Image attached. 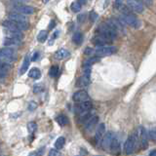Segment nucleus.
I'll use <instances>...</instances> for the list:
<instances>
[{
  "mask_svg": "<svg viewBox=\"0 0 156 156\" xmlns=\"http://www.w3.org/2000/svg\"><path fill=\"white\" fill-rule=\"evenodd\" d=\"M55 27V22H51V24H50V27H49V28H52V27Z\"/></svg>",
  "mask_w": 156,
  "mask_h": 156,
  "instance_id": "obj_43",
  "label": "nucleus"
},
{
  "mask_svg": "<svg viewBox=\"0 0 156 156\" xmlns=\"http://www.w3.org/2000/svg\"><path fill=\"white\" fill-rule=\"evenodd\" d=\"M10 69H11V63L0 61V77L3 78Z\"/></svg>",
  "mask_w": 156,
  "mask_h": 156,
  "instance_id": "obj_17",
  "label": "nucleus"
},
{
  "mask_svg": "<svg viewBox=\"0 0 156 156\" xmlns=\"http://www.w3.org/2000/svg\"><path fill=\"white\" fill-rule=\"evenodd\" d=\"M98 32H99L100 35L109 39V40H111V41L113 40L114 38H116V36H117V32L106 23L101 24V26L98 28Z\"/></svg>",
  "mask_w": 156,
  "mask_h": 156,
  "instance_id": "obj_2",
  "label": "nucleus"
},
{
  "mask_svg": "<svg viewBox=\"0 0 156 156\" xmlns=\"http://www.w3.org/2000/svg\"><path fill=\"white\" fill-rule=\"evenodd\" d=\"M113 138H114L113 133H112V132H108V133L104 136V139H102V140H101V147L105 150L109 149L111 141H112V140H113Z\"/></svg>",
  "mask_w": 156,
  "mask_h": 156,
  "instance_id": "obj_12",
  "label": "nucleus"
},
{
  "mask_svg": "<svg viewBox=\"0 0 156 156\" xmlns=\"http://www.w3.org/2000/svg\"><path fill=\"white\" fill-rule=\"evenodd\" d=\"M90 15H91V17H90V18H91V21H92V22H95L96 20H97V18H98V15H97L95 12H92Z\"/></svg>",
  "mask_w": 156,
  "mask_h": 156,
  "instance_id": "obj_40",
  "label": "nucleus"
},
{
  "mask_svg": "<svg viewBox=\"0 0 156 156\" xmlns=\"http://www.w3.org/2000/svg\"><path fill=\"white\" fill-rule=\"evenodd\" d=\"M65 144H66V139L63 138V136H60V138H58V140H56V143H55V148L57 150L61 149V148L63 147Z\"/></svg>",
  "mask_w": 156,
  "mask_h": 156,
  "instance_id": "obj_27",
  "label": "nucleus"
},
{
  "mask_svg": "<svg viewBox=\"0 0 156 156\" xmlns=\"http://www.w3.org/2000/svg\"><path fill=\"white\" fill-rule=\"evenodd\" d=\"M138 140H140L141 148L143 149H146L148 146V136H147V132L144 129V127L140 126L138 129Z\"/></svg>",
  "mask_w": 156,
  "mask_h": 156,
  "instance_id": "obj_6",
  "label": "nucleus"
},
{
  "mask_svg": "<svg viewBox=\"0 0 156 156\" xmlns=\"http://www.w3.org/2000/svg\"><path fill=\"white\" fill-rule=\"evenodd\" d=\"M84 76L90 78V76H91V67H85V69H84Z\"/></svg>",
  "mask_w": 156,
  "mask_h": 156,
  "instance_id": "obj_38",
  "label": "nucleus"
},
{
  "mask_svg": "<svg viewBox=\"0 0 156 156\" xmlns=\"http://www.w3.org/2000/svg\"><path fill=\"white\" fill-rule=\"evenodd\" d=\"M48 38V31L47 30H41L37 35V40L40 43H44Z\"/></svg>",
  "mask_w": 156,
  "mask_h": 156,
  "instance_id": "obj_25",
  "label": "nucleus"
},
{
  "mask_svg": "<svg viewBox=\"0 0 156 156\" xmlns=\"http://www.w3.org/2000/svg\"><path fill=\"white\" fill-rule=\"evenodd\" d=\"M57 122L58 123V125L61 126H66L68 124V122H69V120H68V118L66 116V115H58L57 117Z\"/></svg>",
  "mask_w": 156,
  "mask_h": 156,
  "instance_id": "obj_26",
  "label": "nucleus"
},
{
  "mask_svg": "<svg viewBox=\"0 0 156 156\" xmlns=\"http://www.w3.org/2000/svg\"><path fill=\"white\" fill-rule=\"evenodd\" d=\"M72 40L76 44V45H80V44L82 43V40H83V35L80 32H75L74 34H73Z\"/></svg>",
  "mask_w": 156,
  "mask_h": 156,
  "instance_id": "obj_28",
  "label": "nucleus"
},
{
  "mask_svg": "<svg viewBox=\"0 0 156 156\" xmlns=\"http://www.w3.org/2000/svg\"><path fill=\"white\" fill-rule=\"evenodd\" d=\"M3 27H5L9 30H19V31H24L28 28V23H16L12 21L3 22Z\"/></svg>",
  "mask_w": 156,
  "mask_h": 156,
  "instance_id": "obj_3",
  "label": "nucleus"
},
{
  "mask_svg": "<svg viewBox=\"0 0 156 156\" xmlns=\"http://www.w3.org/2000/svg\"><path fill=\"white\" fill-rule=\"evenodd\" d=\"M70 8L74 13H77V12H79L81 10V4L79 2H77V1H74V2H72Z\"/></svg>",
  "mask_w": 156,
  "mask_h": 156,
  "instance_id": "obj_32",
  "label": "nucleus"
},
{
  "mask_svg": "<svg viewBox=\"0 0 156 156\" xmlns=\"http://www.w3.org/2000/svg\"><path fill=\"white\" fill-rule=\"evenodd\" d=\"M92 101L90 100H88L86 101H83L81 102V104L78 105L77 106V111L80 113H84V112H88L90 111V109L92 108Z\"/></svg>",
  "mask_w": 156,
  "mask_h": 156,
  "instance_id": "obj_13",
  "label": "nucleus"
},
{
  "mask_svg": "<svg viewBox=\"0 0 156 156\" xmlns=\"http://www.w3.org/2000/svg\"><path fill=\"white\" fill-rule=\"evenodd\" d=\"M28 156H38V154L36 152H31L30 154H29Z\"/></svg>",
  "mask_w": 156,
  "mask_h": 156,
  "instance_id": "obj_44",
  "label": "nucleus"
},
{
  "mask_svg": "<svg viewBox=\"0 0 156 156\" xmlns=\"http://www.w3.org/2000/svg\"><path fill=\"white\" fill-rule=\"evenodd\" d=\"M15 56H16V50H14L13 48L5 47L0 49V61L11 63L10 62H12L14 60Z\"/></svg>",
  "mask_w": 156,
  "mask_h": 156,
  "instance_id": "obj_5",
  "label": "nucleus"
},
{
  "mask_svg": "<svg viewBox=\"0 0 156 156\" xmlns=\"http://www.w3.org/2000/svg\"><path fill=\"white\" fill-rule=\"evenodd\" d=\"M43 91V85L42 84H35L33 87V92L35 93V94H38V93H40Z\"/></svg>",
  "mask_w": 156,
  "mask_h": 156,
  "instance_id": "obj_33",
  "label": "nucleus"
},
{
  "mask_svg": "<svg viewBox=\"0 0 156 156\" xmlns=\"http://www.w3.org/2000/svg\"><path fill=\"white\" fill-rule=\"evenodd\" d=\"M14 11L21 15H31L34 13V9L30 6L23 4V5H16L14 7Z\"/></svg>",
  "mask_w": 156,
  "mask_h": 156,
  "instance_id": "obj_9",
  "label": "nucleus"
},
{
  "mask_svg": "<svg viewBox=\"0 0 156 156\" xmlns=\"http://www.w3.org/2000/svg\"><path fill=\"white\" fill-rule=\"evenodd\" d=\"M90 84V78H88L86 76H81L78 78V80L76 82V87L78 88H82V87H86Z\"/></svg>",
  "mask_w": 156,
  "mask_h": 156,
  "instance_id": "obj_21",
  "label": "nucleus"
},
{
  "mask_svg": "<svg viewBox=\"0 0 156 156\" xmlns=\"http://www.w3.org/2000/svg\"><path fill=\"white\" fill-rule=\"evenodd\" d=\"M5 33H6L7 37L17 39V40H20V41H22L23 38V33L19 30H9V29H7V30L5 31Z\"/></svg>",
  "mask_w": 156,
  "mask_h": 156,
  "instance_id": "obj_16",
  "label": "nucleus"
},
{
  "mask_svg": "<svg viewBox=\"0 0 156 156\" xmlns=\"http://www.w3.org/2000/svg\"><path fill=\"white\" fill-rule=\"evenodd\" d=\"M149 156H156V149L153 150V151H151V152L149 153Z\"/></svg>",
  "mask_w": 156,
  "mask_h": 156,
  "instance_id": "obj_42",
  "label": "nucleus"
},
{
  "mask_svg": "<svg viewBox=\"0 0 156 156\" xmlns=\"http://www.w3.org/2000/svg\"><path fill=\"white\" fill-rule=\"evenodd\" d=\"M100 61V58L99 57H93L91 58H89V60H87L84 63V66L85 67H90L93 63H95L97 62H99Z\"/></svg>",
  "mask_w": 156,
  "mask_h": 156,
  "instance_id": "obj_31",
  "label": "nucleus"
},
{
  "mask_svg": "<svg viewBox=\"0 0 156 156\" xmlns=\"http://www.w3.org/2000/svg\"><path fill=\"white\" fill-rule=\"evenodd\" d=\"M28 76L30 78H32V79H38V78H40V76H41V72H40V70L38 69V68L33 67V68H31L30 70H29Z\"/></svg>",
  "mask_w": 156,
  "mask_h": 156,
  "instance_id": "obj_24",
  "label": "nucleus"
},
{
  "mask_svg": "<svg viewBox=\"0 0 156 156\" xmlns=\"http://www.w3.org/2000/svg\"><path fill=\"white\" fill-rule=\"evenodd\" d=\"M21 42L22 41L17 40V39H13V38L6 37V38H5L4 42H3V44L6 47L10 48V47H12V46H18V45H20V43H21Z\"/></svg>",
  "mask_w": 156,
  "mask_h": 156,
  "instance_id": "obj_22",
  "label": "nucleus"
},
{
  "mask_svg": "<svg viewBox=\"0 0 156 156\" xmlns=\"http://www.w3.org/2000/svg\"><path fill=\"white\" fill-rule=\"evenodd\" d=\"M36 107H37V104L34 101H29V104H28V110H30V111H33L34 109H36Z\"/></svg>",
  "mask_w": 156,
  "mask_h": 156,
  "instance_id": "obj_34",
  "label": "nucleus"
},
{
  "mask_svg": "<svg viewBox=\"0 0 156 156\" xmlns=\"http://www.w3.org/2000/svg\"><path fill=\"white\" fill-rule=\"evenodd\" d=\"M29 63H30V57H29V55H27L23 58V65H22L21 68H20V75H23L27 71L28 67H29Z\"/></svg>",
  "mask_w": 156,
  "mask_h": 156,
  "instance_id": "obj_19",
  "label": "nucleus"
},
{
  "mask_svg": "<svg viewBox=\"0 0 156 156\" xmlns=\"http://www.w3.org/2000/svg\"><path fill=\"white\" fill-rule=\"evenodd\" d=\"M9 21L16 22V23H27V19L18 13H11L9 14Z\"/></svg>",
  "mask_w": 156,
  "mask_h": 156,
  "instance_id": "obj_15",
  "label": "nucleus"
},
{
  "mask_svg": "<svg viewBox=\"0 0 156 156\" xmlns=\"http://www.w3.org/2000/svg\"><path fill=\"white\" fill-rule=\"evenodd\" d=\"M98 121H99V118H98V116H92L89 120L86 121L85 129H86L87 131H91V130L95 127V125H97Z\"/></svg>",
  "mask_w": 156,
  "mask_h": 156,
  "instance_id": "obj_20",
  "label": "nucleus"
},
{
  "mask_svg": "<svg viewBox=\"0 0 156 156\" xmlns=\"http://www.w3.org/2000/svg\"><path fill=\"white\" fill-rule=\"evenodd\" d=\"M109 150L112 154L114 155H118L120 153V141L117 138H113L111 141V144H110V147H109Z\"/></svg>",
  "mask_w": 156,
  "mask_h": 156,
  "instance_id": "obj_14",
  "label": "nucleus"
},
{
  "mask_svg": "<svg viewBox=\"0 0 156 156\" xmlns=\"http://www.w3.org/2000/svg\"><path fill=\"white\" fill-rule=\"evenodd\" d=\"M147 136H148L149 138H150L151 140H156V130H155V129L150 130V131L148 132Z\"/></svg>",
  "mask_w": 156,
  "mask_h": 156,
  "instance_id": "obj_35",
  "label": "nucleus"
},
{
  "mask_svg": "<svg viewBox=\"0 0 156 156\" xmlns=\"http://www.w3.org/2000/svg\"><path fill=\"white\" fill-rule=\"evenodd\" d=\"M117 49L114 46H102L98 47L95 50L96 57H105V56H110L116 53Z\"/></svg>",
  "mask_w": 156,
  "mask_h": 156,
  "instance_id": "obj_7",
  "label": "nucleus"
},
{
  "mask_svg": "<svg viewBox=\"0 0 156 156\" xmlns=\"http://www.w3.org/2000/svg\"><path fill=\"white\" fill-rule=\"evenodd\" d=\"M105 125L104 123H101L99 125V127H98V129L96 131V134H95V140H96L97 143L102 139V136L105 135Z\"/></svg>",
  "mask_w": 156,
  "mask_h": 156,
  "instance_id": "obj_18",
  "label": "nucleus"
},
{
  "mask_svg": "<svg viewBox=\"0 0 156 156\" xmlns=\"http://www.w3.org/2000/svg\"><path fill=\"white\" fill-rule=\"evenodd\" d=\"M37 130V125L35 122H29L27 124V131L29 134H34Z\"/></svg>",
  "mask_w": 156,
  "mask_h": 156,
  "instance_id": "obj_30",
  "label": "nucleus"
},
{
  "mask_svg": "<svg viewBox=\"0 0 156 156\" xmlns=\"http://www.w3.org/2000/svg\"><path fill=\"white\" fill-rule=\"evenodd\" d=\"M136 143H138V136H136V134L129 136L124 144V152L126 154L133 153L136 147Z\"/></svg>",
  "mask_w": 156,
  "mask_h": 156,
  "instance_id": "obj_4",
  "label": "nucleus"
},
{
  "mask_svg": "<svg viewBox=\"0 0 156 156\" xmlns=\"http://www.w3.org/2000/svg\"><path fill=\"white\" fill-rule=\"evenodd\" d=\"M119 21L122 23L123 26H125V24H128V26H130L132 27H135V28L140 27V24H141L140 22V20L136 16H134V15H132L131 13L122 15V16L120 17Z\"/></svg>",
  "mask_w": 156,
  "mask_h": 156,
  "instance_id": "obj_1",
  "label": "nucleus"
},
{
  "mask_svg": "<svg viewBox=\"0 0 156 156\" xmlns=\"http://www.w3.org/2000/svg\"><path fill=\"white\" fill-rule=\"evenodd\" d=\"M38 57H39V54H38V53H34V54H33V57L30 58V61L35 62V61L37 60V58H38Z\"/></svg>",
  "mask_w": 156,
  "mask_h": 156,
  "instance_id": "obj_41",
  "label": "nucleus"
},
{
  "mask_svg": "<svg viewBox=\"0 0 156 156\" xmlns=\"http://www.w3.org/2000/svg\"><path fill=\"white\" fill-rule=\"evenodd\" d=\"M72 99L75 102H79V104H81V102L89 100V95H88V93L86 91L79 90V91H77L73 94Z\"/></svg>",
  "mask_w": 156,
  "mask_h": 156,
  "instance_id": "obj_10",
  "label": "nucleus"
},
{
  "mask_svg": "<svg viewBox=\"0 0 156 156\" xmlns=\"http://www.w3.org/2000/svg\"><path fill=\"white\" fill-rule=\"evenodd\" d=\"M68 56H69V52L66 50V49H60L55 53V58H58V60H63Z\"/></svg>",
  "mask_w": 156,
  "mask_h": 156,
  "instance_id": "obj_23",
  "label": "nucleus"
},
{
  "mask_svg": "<svg viewBox=\"0 0 156 156\" xmlns=\"http://www.w3.org/2000/svg\"><path fill=\"white\" fill-rule=\"evenodd\" d=\"M60 155H61L60 151L57 149H51L49 151V154H48V156H60Z\"/></svg>",
  "mask_w": 156,
  "mask_h": 156,
  "instance_id": "obj_36",
  "label": "nucleus"
},
{
  "mask_svg": "<svg viewBox=\"0 0 156 156\" xmlns=\"http://www.w3.org/2000/svg\"><path fill=\"white\" fill-rule=\"evenodd\" d=\"M124 6V4L122 1H115L114 2V7L116 9H118V10H121V8Z\"/></svg>",
  "mask_w": 156,
  "mask_h": 156,
  "instance_id": "obj_37",
  "label": "nucleus"
},
{
  "mask_svg": "<svg viewBox=\"0 0 156 156\" xmlns=\"http://www.w3.org/2000/svg\"><path fill=\"white\" fill-rule=\"evenodd\" d=\"M92 42H93V44H95V45L98 47H102V46H107V44H109L111 42V40L100 35V34H98L97 36H95L92 39Z\"/></svg>",
  "mask_w": 156,
  "mask_h": 156,
  "instance_id": "obj_11",
  "label": "nucleus"
},
{
  "mask_svg": "<svg viewBox=\"0 0 156 156\" xmlns=\"http://www.w3.org/2000/svg\"><path fill=\"white\" fill-rule=\"evenodd\" d=\"M126 5L132 11L136 13H141L144 11V4L141 1H136V0H129L126 2Z\"/></svg>",
  "mask_w": 156,
  "mask_h": 156,
  "instance_id": "obj_8",
  "label": "nucleus"
},
{
  "mask_svg": "<svg viewBox=\"0 0 156 156\" xmlns=\"http://www.w3.org/2000/svg\"><path fill=\"white\" fill-rule=\"evenodd\" d=\"M58 72H60V68H58V66H51L50 70H49V75L51 77H57Z\"/></svg>",
  "mask_w": 156,
  "mask_h": 156,
  "instance_id": "obj_29",
  "label": "nucleus"
},
{
  "mask_svg": "<svg viewBox=\"0 0 156 156\" xmlns=\"http://www.w3.org/2000/svg\"><path fill=\"white\" fill-rule=\"evenodd\" d=\"M85 19H86V16L84 14H81V15H79V16H78V18H77V20H78V22L79 23H83L85 21Z\"/></svg>",
  "mask_w": 156,
  "mask_h": 156,
  "instance_id": "obj_39",
  "label": "nucleus"
}]
</instances>
